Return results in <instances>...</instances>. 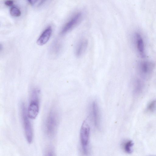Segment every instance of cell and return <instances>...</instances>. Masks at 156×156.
<instances>
[{
	"instance_id": "30bf717a",
	"label": "cell",
	"mask_w": 156,
	"mask_h": 156,
	"mask_svg": "<svg viewBox=\"0 0 156 156\" xmlns=\"http://www.w3.org/2000/svg\"><path fill=\"white\" fill-rule=\"evenodd\" d=\"M52 32V29L51 27H47L44 30L37 40V44L39 45H43L46 44L50 38Z\"/></svg>"
},
{
	"instance_id": "2e32d148",
	"label": "cell",
	"mask_w": 156,
	"mask_h": 156,
	"mask_svg": "<svg viewBox=\"0 0 156 156\" xmlns=\"http://www.w3.org/2000/svg\"><path fill=\"white\" fill-rule=\"evenodd\" d=\"M44 154L45 155H54L55 151L53 147L51 146L48 147L45 149Z\"/></svg>"
},
{
	"instance_id": "5b68a950",
	"label": "cell",
	"mask_w": 156,
	"mask_h": 156,
	"mask_svg": "<svg viewBox=\"0 0 156 156\" xmlns=\"http://www.w3.org/2000/svg\"><path fill=\"white\" fill-rule=\"evenodd\" d=\"M136 67L137 72L141 78L146 80L152 74L155 67V64L151 61H140L138 62Z\"/></svg>"
},
{
	"instance_id": "6da1fadb",
	"label": "cell",
	"mask_w": 156,
	"mask_h": 156,
	"mask_svg": "<svg viewBox=\"0 0 156 156\" xmlns=\"http://www.w3.org/2000/svg\"><path fill=\"white\" fill-rule=\"evenodd\" d=\"M59 122V115L56 108H52L50 110L44 123V133L46 137L51 139L55 136Z\"/></svg>"
},
{
	"instance_id": "5bb4252c",
	"label": "cell",
	"mask_w": 156,
	"mask_h": 156,
	"mask_svg": "<svg viewBox=\"0 0 156 156\" xmlns=\"http://www.w3.org/2000/svg\"><path fill=\"white\" fill-rule=\"evenodd\" d=\"M146 110L147 112L153 113L156 111V99L150 102L147 105Z\"/></svg>"
},
{
	"instance_id": "9c48e42d",
	"label": "cell",
	"mask_w": 156,
	"mask_h": 156,
	"mask_svg": "<svg viewBox=\"0 0 156 156\" xmlns=\"http://www.w3.org/2000/svg\"><path fill=\"white\" fill-rule=\"evenodd\" d=\"M88 44L87 39L83 38L80 40L77 43L74 49L75 55L77 57L82 56L86 51Z\"/></svg>"
},
{
	"instance_id": "8fae6325",
	"label": "cell",
	"mask_w": 156,
	"mask_h": 156,
	"mask_svg": "<svg viewBox=\"0 0 156 156\" xmlns=\"http://www.w3.org/2000/svg\"><path fill=\"white\" fill-rule=\"evenodd\" d=\"M144 88V82L140 79L135 78L133 83V94L138 96L142 94Z\"/></svg>"
},
{
	"instance_id": "7c38bea8",
	"label": "cell",
	"mask_w": 156,
	"mask_h": 156,
	"mask_svg": "<svg viewBox=\"0 0 156 156\" xmlns=\"http://www.w3.org/2000/svg\"><path fill=\"white\" fill-rule=\"evenodd\" d=\"M62 48L61 42L58 40H56L52 43L49 50V53L51 57H56L60 53Z\"/></svg>"
},
{
	"instance_id": "52a82bcc",
	"label": "cell",
	"mask_w": 156,
	"mask_h": 156,
	"mask_svg": "<svg viewBox=\"0 0 156 156\" xmlns=\"http://www.w3.org/2000/svg\"><path fill=\"white\" fill-rule=\"evenodd\" d=\"M90 112L94 126L100 129L101 127V116L99 108L97 102L92 101L90 106Z\"/></svg>"
},
{
	"instance_id": "3957f363",
	"label": "cell",
	"mask_w": 156,
	"mask_h": 156,
	"mask_svg": "<svg viewBox=\"0 0 156 156\" xmlns=\"http://www.w3.org/2000/svg\"><path fill=\"white\" fill-rule=\"evenodd\" d=\"M20 113L25 137L28 142L31 143L33 137V130L31 122L29 119L25 104L20 105Z\"/></svg>"
},
{
	"instance_id": "ac0fdd59",
	"label": "cell",
	"mask_w": 156,
	"mask_h": 156,
	"mask_svg": "<svg viewBox=\"0 0 156 156\" xmlns=\"http://www.w3.org/2000/svg\"><path fill=\"white\" fill-rule=\"evenodd\" d=\"M31 5H34L37 1L38 0H27Z\"/></svg>"
},
{
	"instance_id": "277c9868",
	"label": "cell",
	"mask_w": 156,
	"mask_h": 156,
	"mask_svg": "<svg viewBox=\"0 0 156 156\" xmlns=\"http://www.w3.org/2000/svg\"><path fill=\"white\" fill-rule=\"evenodd\" d=\"M90 127L87 120L83 121L80 131V140L83 153L87 155L89 152Z\"/></svg>"
},
{
	"instance_id": "e0dca14e",
	"label": "cell",
	"mask_w": 156,
	"mask_h": 156,
	"mask_svg": "<svg viewBox=\"0 0 156 156\" xmlns=\"http://www.w3.org/2000/svg\"><path fill=\"white\" fill-rule=\"evenodd\" d=\"M13 4V2L12 0H7L5 2V5L9 6H12Z\"/></svg>"
},
{
	"instance_id": "4fadbf2b",
	"label": "cell",
	"mask_w": 156,
	"mask_h": 156,
	"mask_svg": "<svg viewBox=\"0 0 156 156\" xmlns=\"http://www.w3.org/2000/svg\"><path fill=\"white\" fill-rule=\"evenodd\" d=\"M133 142L130 140H126L122 144V147L124 151L127 153L131 154L133 151Z\"/></svg>"
},
{
	"instance_id": "9a60e30c",
	"label": "cell",
	"mask_w": 156,
	"mask_h": 156,
	"mask_svg": "<svg viewBox=\"0 0 156 156\" xmlns=\"http://www.w3.org/2000/svg\"><path fill=\"white\" fill-rule=\"evenodd\" d=\"M10 12L12 16L15 17L19 16L21 14L20 10L17 7L14 6L11 8Z\"/></svg>"
},
{
	"instance_id": "ba28073f",
	"label": "cell",
	"mask_w": 156,
	"mask_h": 156,
	"mask_svg": "<svg viewBox=\"0 0 156 156\" xmlns=\"http://www.w3.org/2000/svg\"><path fill=\"white\" fill-rule=\"evenodd\" d=\"M81 16V13L80 12L73 16L62 27L60 34L61 35H64L73 28L78 23Z\"/></svg>"
},
{
	"instance_id": "8992f818",
	"label": "cell",
	"mask_w": 156,
	"mask_h": 156,
	"mask_svg": "<svg viewBox=\"0 0 156 156\" xmlns=\"http://www.w3.org/2000/svg\"><path fill=\"white\" fill-rule=\"evenodd\" d=\"M132 42L137 52L142 58L146 56L144 41L141 33L138 31L134 32L132 35Z\"/></svg>"
},
{
	"instance_id": "d6986e66",
	"label": "cell",
	"mask_w": 156,
	"mask_h": 156,
	"mask_svg": "<svg viewBox=\"0 0 156 156\" xmlns=\"http://www.w3.org/2000/svg\"><path fill=\"white\" fill-rule=\"evenodd\" d=\"M47 0H40V1L39 4V5H41L44 4Z\"/></svg>"
},
{
	"instance_id": "7a4b0ae2",
	"label": "cell",
	"mask_w": 156,
	"mask_h": 156,
	"mask_svg": "<svg viewBox=\"0 0 156 156\" xmlns=\"http://www.w3.org/2000/svg\"><path fill=\"white\" fill-rule=\"evenodd\" d=\"M40 90L34 88L31 90L29 104L27 110L28 115L31 119L36 118L39 111Z\"/></svg>"
}]
</instances>
